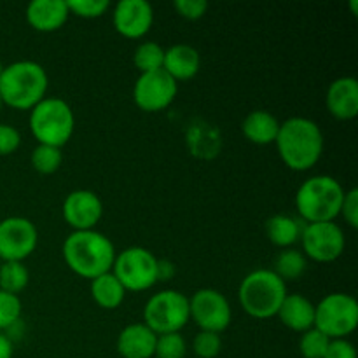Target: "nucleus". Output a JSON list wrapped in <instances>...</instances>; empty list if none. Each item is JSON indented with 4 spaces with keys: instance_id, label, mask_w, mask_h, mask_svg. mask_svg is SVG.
I'll return each mask as SVG.
<instances>
[{
    "instance_id": "obj_34",
    "label": "nucleus",
    "mask_w": 358,
    "mask_h": 358,
    "mask_svg": "<svg viewBox=\"0 0 358 358\" xmlns=\"http://www.w3.org/2000/svg\"><path fill=\"white\" fill-rule=\"evenodd\" d=\"M339 215L345 217L346 224L353 229L358 227V189H350L345 192V198H343L341 205V213Z\"/></svg>"
},
{
    "instance_id": "obj_1",
    "label": "nucleus",
    "mask_w": 358,
    "mask_h": 358,
    "mask_svg": "<svg viewBox=\"0 0 358 358\" xmlns=\"http://www.w3.org/2000/svg\"><path fill=\"white\" fill-rule=\"evenodd\" d=\"M276 149L283 163L294 171H306L320 161L324 154V133L308 117H290L280 122Z\"/></svg>"
},
{
    "instance_id": "obj_21",
    "label": "nucleus",
    "mask_w": 358,
    "mask_h": 358,
    "mask_svg": "<svg viewBox=\"0 0 358 358\" xmlns=\"http://www.w3.org/2000/svg\"><path fill=\"white\" fill-rule=\"evenodd\" d=\"M280 121L268 110H254L241 122V131L245 138L255 145H269L275 143L278 136Z\"/></svg>"
},
{
    "instance_id": "obj_22",
    "label": "nucleus",
    "mask_w": 358,
    "mask_h": 358,
    "mask_svg": "<svg viewBox=\"0 0 358 358\" xmlns=\"http://www.w3.org/2000/svg\"><path fill=\"white\" fill-rule=\"evenodd\" d=\"M91 296H93L94 303L103 310H115L124 301L126 290L121 282L115 278L114 273L108 271L91 280Z\"/></svg>"
},
{
    "instance_id": "obj_17",
    "label": "nucleus",
    "mask_w": 358,
    "mask_h": 358,
    "mask_svg": "<svg viewBox=\"0 0 358 358\" xmlns=\"http://www.w3.org/2000/svg\"><path fill=\"white\" fill-rule=\"evenodd\" d=\"M70 16L66 0H34L27 7V21L38 31H55Z\"/></svg>"
},
{
    "instance_id": "obj_41",
    "label": "nucleus",
    "mask_w": 358,
    "mask_h": 358,
    "mask_svg": "<svg viewBox=\"0 0 358 358\" xmlns=\"http://www.w3.org/2000/svg\"><path fill=\"white\" fill-rule=\"evenodd\" d=\"M2 105H3L2 103V98H0V112H2Z\"/></svg>"
},
{
    "instance_id": "obj_14",
    "label": "nucleus",
    "mask_w": 358,
    "mask_h": 358,
    "mask_svg": "<svg viewBox=\"0 0 358 358\" xmlns=\"http://www.w3.org/2000/svg\"><path fill=\"white\" fill-rule=\"evenodd\" d=\"M103 215V203L96 192L87 189L72 191L63 201V219L73 231L94 229Z\"/></svg>"
},
{
    "instance_id": "obj_19",
    "label": "nucleus",
    "mask_w": 358,
    "mask_h": 358,
    "mask_svg": "<svg viewBox=\"0 0 358 358\" xmlns=\"http://www.w3.org/2000/svg\"><path fill=\"white\" fill-rule=\"evenodd\" d=\"M276 317L285 327L303 334L315 327V304L303 294H287Z\"/></svg>"
},
{
    "instance_id": "obj_9",
    "label": "nucleus",
    "mask_w": 358,
    "mask_h": 358,
    "mask_svg": "<svg viewBox=\"0 0 358 358\" xmlns=\"http://www.w3.org/2000/svg\"><path fill=\"white\" fill-rule=\"evenodd\" d=\"M357 325L358 303L350 294H329L315 306V329L329 339H346Z\"/></svg>"
},
{
    "instance_id": "obj_26",
    "label": "nucleus",
    "mask_w": 358,
    "mask_h": 358,
    "mask_svg": "<svg viewBox=\"0 0 358 358\" xmlns=\"http://www.w3.org/2000/svg\"><path fill=\"white\" fill-rule=\"evenodd\" d=\"M133 63L142 73L154 72V70L163 69L164 63V49L157 42H143L136 48Z\"/></svg>"
},
{
    "instance_id": "obj_40",
    "label": "nucleus",
    "mask_w": 358,
    "mask_h": 358,
    "mask_svg": "<svg viewBox=\"0 0 358 358\" xmlns=\"http://www.w3.org/2000/svg\"><path fill=\"white\" fill-rule=\"evenodd\" d=\"M2 72H3V65H2V62H0V77H2Z\"/></svg>"
},
{
    "instance_id": "obj_23",
    "label": "nucleus",
    "mask_w": 358,
    "mask_h": 358,
    "mask_svg": "<svg viewBox=\"0 0 358 358\" xmlns=\"http://www.w3.org/2000/svg\"><path fill=\"white\" fill-rule=\"evenodd\" d=\"M301 233H303V226L297 219L290 215H278L269 217L266 222V234H268L269 241L280 248L292 247L296 241L301 240Z\"/></svg>"
},
{
    "instance_id": "obj_30",
    "label": "nucleus",
    "mask_w": 358,
    "mask_h": 358,
    "mask_svg": "<svg viewBox=\"0 0 358 358\" xmlns=\"http://www.w3.org/2000/svg\"><path fill=\"white\" fill-rule=\"evenodd\" d=\"M21 311H23V304L20 297L0 290V331L10 329L14 324H17Z\"/></svg>"
},
{
    "instance_id": "obj_36",
    "label": "nucleus",
    "mask_w": 358,
    "mask_h": 358,
    "mask_svg": "<svg viewBox=\"0 0 358 358\" xmlns=\"http://www.w3.org/2000/svg\"><path fill=\"white\" fill-rule=\"evenodd\" d=\"M324 358H357V350L348 339H331Z\"/></svg>"
},
{
    "instance_id": "obj_28",
    "label": "nucleus",
    "mask_w": 358,
    "mask_h": 358,
    "mask_svg": "<svg viewBox=\"0 0 358 358\" xmlns=\"http://www.w3.org/2000/svg\"><path fill=\"white\" fill-rule=\"evenodd\" d=\"M187 355V345L182 338L180 332H171V334H161L156 339V358H185Z\"/></svg>"
},
{
    "instance_id": "obj_27",
    "label": "nucleus",
    "mask_w": 358,
    "mask_h": 358,
    "mask_svg": "<svg viewBox=\"0 0 358 358\" xmlns=\"http://www.w3.org/2000/svg\"><path fill=\"white\" fill-rule=\"evenodd\" d=\"M31 166L35 171L42 175H51L55 171H58V168L63 163V154L62 149L51 145H42L38 143L34 150H31Z\"/></svg>"
},
{
    "instance_id": "obj_5",
    "label": "nucleus",
    "mask_w": 358,
    "mask_h": 358,
    "mask_svg": "<svg viewBox=\"0 0 358 358\" xmlns=\"http://www.w3.org/2000/svg\"><path fill=\"white\" fill-rule=\"evenodd\" d=\"M287 294V283L273 269H255L241 280L238 299L245 313L266 320L276 317Z\"/></svg>"
},
{
    "instance_id": "obj_10",
    "label": "nucleus",
    "mask_w": 358,
    "mask_h": 358,
    "mask_svg": "<svg viewBox=\"0 0 358 358\" xmlns=\"http://www.w3.org/2000/svg\"><path fill=\"white\" fill-rule=\"evenodd\" d=\"M191 318L201 331L220 332L226 331L233 318L231 304L222 292L215 289H201L189 299Z\"/></svg>"
},
{
    "instance_id": "obj_4",
    "label": "nucleus",
    "mask_w": 358,
    "mask_h": 358,
    "mask_svg": "<svg viewBox=\"0 0 358 358\" xmlns=\"http://www.w3.org/2000/svg\"><path fill=\"white\" fill-rule=\"evenodd\" d=\"M345 189L331 175H315L304 180L296 192V208L308 224L334 222L341 213Z\"/></svg>"
},
{
    "instance_id": "obj_8",
    "label": "nucleus",
    "mask_w": 358,
    "mask_h": 358,
    "mask_svg": "<svg viewBox=\"0 0 358 358\" xmlns=\"http://www.w3.org/2000/svg\"><path fill=\"white\" fill-rule=\"evenodd\" d=\"M157 268L159 259L152 252L143 247H129L121 254H115L112 273L121 282L126 292H143L156 285L159 280Z\"/></svg>"
},
{
    "instance_id": "obj_12",
    "label": "nucleus",
    "mask_w": 358,
    "mask_h": 358,
    "mask_svg": "<svg viewBox=\"0 0 358 358\" xmlns=\"http://www.w3.org/2000/svg\"><path fill=\"white\" fill-rule=\"evenodd\" d=\"M38 243L37 227L24 217L0 220V259L3 262H23L35 252Z\"/></svg>"
},
{
    "instance_id": "obj_16",
    "label": "nucleus",
    "mask_w": 358,
    "mask_h": 358,
    "mask_svg": "<svg viewBox=\"0 0 358 358\" xmlns=\"http://www.w3.org/2000/svg\"><path fill=\"white\" fill-rule=\"evenodd\" d=\"M329 114L341 121L355 119L358 114V80L355 77H339L332 80L325 94Z\"/></svg>"
},
{
    "instance_id": "obj_6",
    "label": "nucleus",
    "mask_w": 358,
    "mask_h": 358,
    "mask_svg": "<svg viewBox=\"0 0 358 358\" xmlns=\"http://www.w3.org/2000/svg\"><path fill=\"white\" fill-rule=\"evenodd\" d=\"M76 117L65 100L45 96L30 110V131L42 145L62 149L73 135Z\"/></svg>"
},
{
    "instance_id": "obj_31",
    "label": "nucleus",
    "mask_w": 358,
    "mask_h": 358,
    "mask_svg": "<svg viewBox=\"0 0 358 358\" xmlns=\"http://www.w3.org/2000/svg\"><path fill=\"white\" fill-rule=\"evenodd\" d=\"M192 350L199 358H215L222 350V339L215 332L199 331L192 341Z\"/></svg>"
},
{
    "instance_id": "obj_32",
    "label": "nucleus",
    "mask_w": 358,
    "mask_h": 358,
    "mask_svg": "<svg viewBox=\"0 0 358 358\" xmlns=\"http://www.w3.org/2000/svg\"><path fill=\"white\" fill-rule=\"evenodd\" d=\"M66 6L72 14L91 20V17L103 16L110 7V2L108 0H66Z\"/></svg>"
},
{
    "instance_id": "obj_33",
    "label": "nucleus",
    "mask_w": 358,
    "mask_h": 358,
    "mask_svg": "<svg viewBox=\"0 0 358 358\" xmlns=\"http://www.w3.org/2000/svg\"><path fill=\"white\" fill-rule=\"evenodd\" d=\"M173 7L182 17L196 21L205 16L206 9H208V2L206 0H175Z\"/></svg>"
},
{
    "instance_id": "obj_39",
    "label": "nucleus",
    "mask_w": 358,
    "mask_h": 358,
    "mask_svg": "<svg viewBox=\"0 0 358 358\" xmlns=\"http://www.w3.org/2000/svg\"><path fill=\"white\" fill-rule=\"evenodd\" d=\"M357 3H358V0H352V10H353V16H357V14H358V10H357Z\"/></svg>"
},
{
    "instance_id": "obj_11",
    "label": "nucleus",
    "mask_w": 358,
    "mask_h": 358,
    "mask_svg": "<svg viewBox=\"0 0 358 358\" xmlns=\"http://www.w3.org/2000/svg\"><path fill=\"white\" fill-rule=\"evenodd\" d=\"M304 255L317 262H332L345 252L346 238L336 222H313L301 233Z\"/></svg>"
},
{
    "instance_id": "obj_2",
    "label": "nucleus",
    "mask_w": 358,
    "mask_h": 358,
    "mask_svg": "<svg viewBox=\"0 0 358 358\" xmlns=\"http://www.w3.org/2000/svg\"><path fill=\"white\" fill-rule=\"evenodd\" d=\"M63 259L76 275L94 280L112 271L115 248L110 238L100 231H73L63 243Z\"/></svg>"
},
{
    "instance_id": "obj_35",
    "label": "nucleus",
    "mask_w": 358,
    "mask_h": 358,
    "mask_svg": "<svg viewBox=\"0 0 358 358\" xmlns=\"http://www.w3.org/2000/svg\"><path fill=\"white\" fill-rule=\"evenodd\" d=\"M21 143V135L14 126L0 124V156L16 152Z\"/></svg>"
},
{
    "instance_id": "obj_13",
    "label": "nucleus",
    "mask_w": 358,
    "mask_h": 358,
    "mask_svg": "<svg viewBox=\"0 0 358 358\" xmlns=\"http://www.w3.org/2000/svg\"><path fill=\"white\" fill-rule=\"evenodd\" d=\"M178 93L177 80L171 79L163 69L140 73L133 87V100L136 107L145 112L164 110L173 103Z\"/></svg>"
},
{
    "instance_id": "obj_15",
    "label": "nucleus",
    "mask_w": 358,
    "mask_h": 358,
    "mask_svg": "<svg viewBox=\"0 0 358 358\" xmlns=\"http://www.w3.org/2000/svg\"><path fill=\"white\" fill-rule=\"evenodd\" d=\"M112 23L126 38H140L154 23V9L147 0H121L115 3Z\"/></svg>"
},
{
    "instance_id": "obj_37",
    "label": "nucleus",
    "mask_w": 358,
    "mask_h": 358,
    "mask_svg": "<svg viewBox=\"0 0 358 358\" xmlns=\"http://www.w3.org/2000/svg\"><path fill=\"white\" fill-rule=\"evenodd\" d=\"M13 341L7 336L0 334V358H13Z\"/></svg>"
},
{
    "instance_id": "obj_24",
    "label": "nucleus",
    "mask_w": 358,
    "mask_h": 358,
    "mask_svg": "<svg viewBox=\"0 0 358 358\" xmlns=\"http://www.w3.org/2000/svg\"><path fill=\"white\" fill-rule=\"evenodd\" d=\"M308 268L306 255L296 248H283L275 259V268L273 271L283 280V282H294L301 278Z\"/></svg>"
},
{
    "instance_id": "obj_20",
    "label": "nucleus",
    "mask_w": 358,
    "mask_h": 358,
    "mask_svg": "<svg viewBox=\"0 0 358 358\" xmlns=\"http://www.w3.org/2000/svg\"><path fill=\"white\" fill-rule=\"evenodd\" d=\"M201 58L192 45L177 44L164 49L163 70L173 80H189L199 72Z\"/></svg>"
},
{
    "instance_id": "obj_7",
    "label": "nucleus",
    "mask_w": 358,
    "mask_h": 358,
    "mask_svg": "<svg viewBox=\"0 0 358 358\" xmlns=\"http://www.w3.org/2000/svg\"><path fill=\"white\" fill-rule=\"evenodd\" d=\"M189 320V297L178 290H161L143 308V324L156 336L180 332Z\"/></svg>"
},
{
    "instance_id": "obj_38",
    "label": "nucleus",
    "mask_w": 358,
    "mask_h": 358,
    "mask_svg": "<svg viewBox=\"0 0 358 358\" xmlns=\"http://www.w3.org/2000/svg\"><path fill=\"white\" fill-rule=\"evenodd\" d=\"M173 266L168 261H159V268H157V275H159V280H168L171 275H173Z\"/></svg>"
},
{
    "instance_id": "obj_3",
    "label": "nucleus",
    "mask_w": 358,
    "mask_h": 358,
    "mask_svg": "<svg viewBox=\"0 0 358 358\" xmlns=\"http://www.w3.org/2000/svg\"><path fill=\"white\" fill-rule=\"evenodd\" d=\"M49 77L37 62L23 59L3 66L0 77V98L3 105L16 110H31L45 98Z\"/></svg>"
},
{
    "instance_id": "obj_18",
    "label": "nucleus",
    "mask_w": 358,
    "mask_h": 358,
    "mask_svg": "<svg viewBox=\"0 0 358 358\" xmlns=\"http://www.w3.org/2000/svg\"><path fill=\"white\" fill-rule=\"evenodd\" d=\"M156 339L145 324H131L119 332L117 352L122 358H152Z\"/></svg>"
},
{
    "instance_id": "obj_25",
    "label": "nucleus",
    "mask_w": 358,
    "mask_h": 358,
    "mask_svg": "<svg viewBox=\"0 0 358 358\" xmlns=\"http://www.w3.org/2000/svg\"><path fill=\"white\" fill-rule=\"evenodd\" d=\"M30 282V273L23 262H3L0 266V290L17 296L21 290L27 289Z\"/></svg>"
},
{
    "instance_id": "obj_29",
    "label": "nucleus",
    "mask_w": 358,
    "mask_h": 358,
    "mask_svg": "<svg viewBox=\"0 0 358 358\" xmlns=\"http://www.w3.org/2000/svg\"><path fill=\"white\" fill-rule=\"evenodd\" d=\"M331 339L320 332L318 329H310V331L303 332L299 339V352L304 358H324L325 352L329 348Z\"/></svg>"
}]
</instances>
